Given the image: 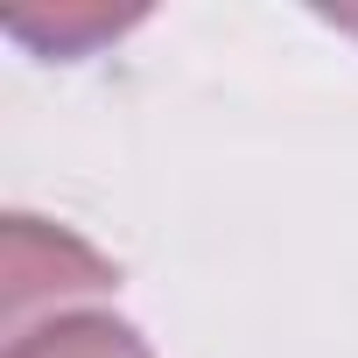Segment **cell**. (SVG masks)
I'll return each mask as SVG.
<instances>
[{
    "label": "cell",
    "mask_w": 358,
    "mask_h": 358,
    "mask_svg": "<svg viewBox=\"0 0 358 358\" xmlns=\"http://www.w3.org/2000/svg\"><path fill=\"white\" fill-rule=\"evenodd\" d=\"M141 15H113V8H57V15H8V36H22L43 57H85L92 43H113Z\"/></svg>",
    "instance_id": "3"
},
{
    "label": "cell",
    "mask_w": 358,
    "mask_h": 358,
    "mask_svg": "<svg viewBox=\"0 0 358 358\" xmlns=\"http://www.w3.org/2000/svg\"><path fill=\"white\" fill-rule=\"evenodd\" d=\"M8 358H155V351L141 344L134 323H120L106 309H64V316H43V323L15 330Z\"/></svg>",
    "instance_id": "2"
},
{
    "label": "cell",
    "mask_w": 358,
    "mask_h": 358,
    "mask_svg": "<svg viewBox=\"0 0 358 358\" xmlns=\"http://www.w3.org/2000/svg\"><path fill=\"white\" fill-rule=\"evenodd\" d=\"M323 22H337V29H351V36H358V8H330Z\"/></svg>",
    "instance_id": "4"
},
{
    "label": "cell",
    "mask_w": 358,
    "mask_h": 358,
    "mask_svg": "<svg viewBox=\"0 0 358 358\" xmlns=\"http://www.w3.org/2000/svg\"><path fill=\"white\" fill-rule=\"evenodd\" d=\"M113 281H120V267H113L106 253H92L78 232L43 225V218H29V211L8 218V323H15V330L29 323V302H43V295H57V302H71V295H106Z\"/></svg>",
    "instance_id": "1"
}]
</instances>
